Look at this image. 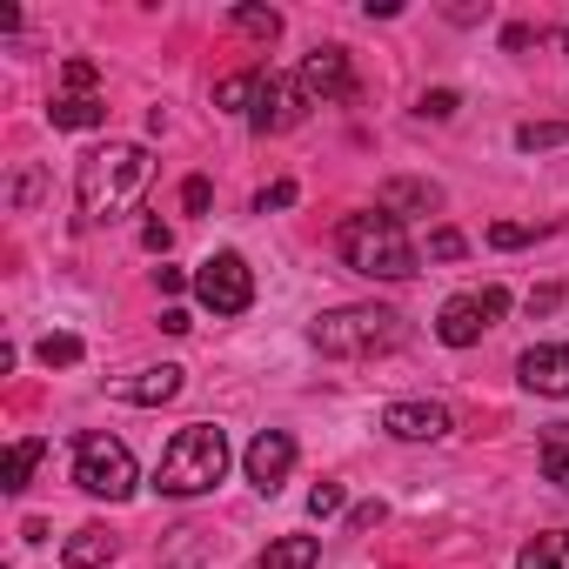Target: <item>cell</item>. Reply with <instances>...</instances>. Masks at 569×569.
Segmentation results:
<instances>
[{
	"mask_svg": "<svg viewBox=\"0 0 569 569\" xmlns=\"http://www.w3.org/2000/svg\"><path fill=\"white\" fill-rule=\"evenodd\" d=\"M382 208L402 221V214H429V208H442V188L436 181H389L382 188Z\"/></svg>",
	"mask_w": 569,
	"mask_h": 569,
	"instance_id": "obj_14",
	"label": "cell"
},
{
	"mask_svg": "<svg viewBox=\"0 0 569 569\" xmlns=\"http://www.w3.org/2000/svg\"><path fill=\"white\" fill-rule=\"evenodd\" d=\"M302 114H309L302 74H261V94H254V108H248V128H254V134H289Z\"/></svg>",
	"mask_w": 569,
	"mask_h": 569,
	"instance_id": "obj_8",
	"label": "cell"
},
{
	"mask_svg": "<svg viewBox=\"0 0 569 569\" xmlns=\"http://www.w3.org/2000/svg\"><path fill=\"white\" fill-rule=\"evenodd\" d=\"M108 556H114V536H108V529H94V522H88V529H74V536H68V549H61V562H68V569H101Z\"/></svg>",
	"mask_w": 569,
	"mask_h": 569,
	"instance_id": "obj_15",
	"label": "cell"
},
{
	"mask_svg": "<svg viewBox=\"0 0 569 569\" xmlns=\"http://www.w3.org/2000/svg\"><path fill=\"white\" fill-rule=\"evenodd\" d=\"M248 94H261V68H254V74H228V81L214 88V101H221V108H241Z\"/></svg>",
	"mask_w": 569,
	"mask_h": 569,
	"instance_id": "obj_23",
	"label": "cell"
},
{
	"mask_svg": "<svg viewBox=\"0 0 569 569\" xmlns=\"http://www.w3.org/2000/svg\"><path fill=\"white\" fill-rule=\"evenodd\" d=\"M34 462H41V442H34V436H21V442H14V456H8V489H28Z\"/></svg>",
	"mask_w": 569,
	"mask_h": 569,
	"instance_id": "obj_22",
	"label": "cell"
},
{
	"mask_svg": "<svg viewBox=\"0 0 569 569\" xmlns=\"http://www.w3.org/2000/svg\"><path fill=\"white\" fill-rule=\"evenodd\" d=\"M74 482L101 502H128L134 496V456L121 436H81L74 442Z\"/></svg>",
	"mask_w": 569,
	"mask_h": 569,
	"instance_id": "obj_5",
	"label": "cell"
},
{
	"mask_svg": "<svg viewBox=\"0 0 569 569\" xmlns=\"http://www.w3.org/2000/svg\"><path fill=\"white\" fill-rule=\"evenodd\" d=\"M376 522H382V502H362V509L349 516V529H376Z\"/></svg>",
	"mask_w": 569,
	"mask_h": 569,
	"instance_id": "obj_34",
	"label": "cell"
},
{
	"mask_svg": "<svg viewBox=\"0 0 569 569\" xmlns=\"http://www.w3.org/2000/svg\"><path fill=\"white\" fill-rule=\"evenodd\" d=\"M148 174H154V161H148L141 141H108V148L81 154V168H74L81 228H101V221L128 214V208L141 201V188H148Z\"/></svg>",
	"mask_w": 569,
	"mask_h": 569,
	"instance_id": "obj_1",
	"label": "cell"
},
{
	"mask_svg": "<svg viewBox=\"0 0 569 569\" xmlns=\"http://www.w3.org/2000/svg\"><path fill=\"white\" fill-rule=\"evenodd\" d=\"M168 241H174L168 221H148V228H141V248H148V254H168Z\"/></svg>",
	"mask_w": 569,
	"mask_h": 569,
	"instance_id": "obj_31",
	"label": "cell"
},
{
	"mask_svg": "<svg viewBox=\"0 0 569 569\" xmlns=\"http://www.w3.org/2000/svg\"><path fill=\"white\" fill-rule=\"evenodd\" d=\"M194 296H201V309H214V316H248V302H254V268H248L234 248H221V254H208V261L194 268Z\"/></svg>",
	"mask_w": 569,
	"mask_h": 569,
	"instance_id": "obj_6",
	"label": "cell"
},
{
	"mask_svg": "<svg viewBox=\"0 0 569 569\" xmlns=\"http://www.w3.org/2000/svg\"><path fill=\"white\" fill-rule=\"evenodd\" d=\"M382 429H389L396 442H442V436L456 429V416H449L442 402H389V409H382Z\"/></svg>",
	"mask_w": 569,
	"mask_h": 569,
	"instance_id": "obj_10",
	"label": "cell"
},
{
	"mask_svg": "<svg viewBox=\"0 0 569 569\" xmlns=\"http://www.w3.org/2000/svg\"><path fill=\"white\" fill-rule=\"evenodd\" d=\"M562 141H569V121H522V128H516V148H522V154L562 148Z\"/></svg>",
	"mask_w": 569,
	"mask_h": 569,
	"instance_id": "obj_20",
	"label": "cell"
},
{
	"mask_svg": "<svg viewBox=\"0 0 569 569\" xmlns=\"http://www.w3.org/2000/svg\"><path fill=\"white\" fill-rule=\"evenodd\" d=\"M181 208H188V214H201V208H208V181H201V174L181 188Z\"/></svg>",
	"mask_w": 569,
	"mask_h": 569,
	"instance_id": "obj_33",
	"label": "cell"
},
{
	"mask_svg": "<svg viewBox=\"0 0 569 569\" xmlns=\"http://www.w3.org/2000/svg\"><path fill=\"white\" fill-rule=\"evenodd\" d=\"M336 248H342V261H349L356 274H369V281H409V274H416V241L402 234V221H396L389 208L349 214V221L336 228Z\"/></svg>",
	"mask_w": 569,
	"mask_h": 569,
	"instance_id": "obj_2",
	"label": "cell"
},
{
	"mask_svg": "<svg viewBox=\"0 0 569 569\" xmlns=\"http://www.w3.org/2000/svg\"><path fill=\"white\" fill-rule=\"evenodd\" d=\"M429 254H436V261H456V254H462V234H456V228H436V234H429Z\"/></svg>",
	"mask_w": 569,
	"mask_h": 569,
	"instance_id": "obj_27",
	"label": "cell"
},
{
	"mask_svg": "<svg viewBox=\"0 0 569 569\" xmlns=\"http://www.w3.org/2000/svg\"><path fill=\"white\" fill-rule=\"evenodd\" d=\"M509 316V289H476V296H456V302H442V316H436V336L449 342V349H476L496 322Z\"/></svg>",
	"mask_w": 569,
	"mask_h": 569,
	"instance_id": "obj_7",
	"label": "cell"
},
{
	"mask_svg": "<svg viewBox=\"0 0 569 569\" xmlns=\"http://www.w3.org/2000/svg\"><path fill=\"white\" fill-rule=\"evenodd\" d=\"M309 342L322 356H342V362H362V356H389L402 349V316L396 309H376V302H356V309H329L316 316Z\"/></svg>",
	"mask_w": 569,
	"mask_h": 569,
	"instance_id": "obj_4",
	"label": "cell"
},
{
	"mask_svg": "<svg viewBox=\"0 0 569 569\" xmlns=\"http://www.w3.org/2000/svg\"><path fill=\"white\" fill-rule=\"evenodd\" d=\"M422 114H429V121H449V114H456V88H436V94H422Z\"/></svg>",
	"mask_w": 569,
	"mask_h": 569,
	"instance_id": "obj_26",
	"label": "cell"
},
{
	"mask_svg": "<svg viewBox=\"0 0 569 569\" xmlns=\"http://www.w3.org/2000/svg\"><path fill=\"white\" fill-rule=\"evenodd\" d=\"M114 396H121V402H134V409H161V402H174V396H181V369H174V362H161V369L121 376V382H114Z\"/></svg>",
	"mask_w": 569,
	"mask_h": 569,
	"instance_id": "obj_13",
	"label": "cell"
},
{
	"mask_svg": "<svg viewBox=\"0 0 569 569\" xmlns=\"http://www.w3.org/2000/svg\"><path fill=\"white\" fill-rule=\"evenodd\" d=\"M241 469H248V482H254L261 496H274L281 482H289V469H296V436H289V429H261V436L248 442Z\"/></svg>",
	"mask_w": 569,
	"mask_h": 569,
	"instance_id": "obj_9",
	"label": "cell"
},
{
	"mask_svg": "<svg viewBox=\"0 0 569 569\" xmlns=\"http://www.w3.org/2000/svg\"><path fill=\"white\" fill-rule=\"evenodd\" d=\"M516 569H569V529H542V536H529L522 556H516Z\"/></svg>",
	"mask_w": 569,
	"mask_h": 569,
	"instance_id": "obj_16",
	"label": "cell"
},
{
	"mask_svg": "<svg viewBox=\"0 0 569 569\" xmlns=\"http://www.w3.org/2000/svg\"><path fill=\"white\" fill-rule=\"evenodd\" d=\"M489 241H496V248H522V241H536V234H529V228H516V221H496V228H489Z\"/></svg>",
	"mask_w": 569,
	"mask_h": 569,
	"instance_id": "obj_28",
	"label": "cell"
},
{
	"mask_svg": "<svg viewBox=\"0 0 569 569\" xmlns=\"http://www.w3.org/2000/svg\"><path fill=\"white\" fill-rule=\"evenodd\" d=\"M34 356H41L48 369H74V362H81V342H74V336H48Z\"/></svg>",
	"mask_w": 569,
	"mask_h": 569,
	"instance_id": "obj_24",
	"label": "cell"
},
{
	"mask_svg": "<svg viewBox=\"0 0 569 569\" xmlns=\"http://www.w3.org/2000/svg\"><path fill=\"white\" fill-rule=\"evenodd\" d=\"M316 556H322L316 536H281V542L261 549V569H316Z\"/></svg>",
	"mask_w": 569,
	"mask_h": 569,
	"instance_id": "obj_17",
	"label": "cell"
},
{
	"mask_svg": "<svg viewBox=\"0 0 569 569\" xmlns=\"http://www.w3.org/2000/svg\"><path fill=\"white\" fill-rule=\"evenodd\" d=\"M289 201H296V181H274V188H261V201H254V208L268 214V208H289Z\"/></svg>",
	"mask_w": 569,
	"mask_h": 569,
	"instance_id": "obj_29",
	"label": "cell"
},
{
	"mask_svg": "<svg viewBox=\"0 0 569 569\" xmlns=\"http://www.w3.org/2000/svg\"><path fill=\"white\" fill-rule=\"evenodd\" d=\"M154 289H161V296H181V289H188V274H181V268H168V261H161V268H154Z\"/></svg>",
	"mask_w": 569,
	"mask_h": 569,
	"instance_id": "obj_32",
	"label": "cell"
},
{
	"mask_svg": "<svg viewBox=\"0 0 569 569\" xmlns=\"http://www.w3.org/2000/svg\"><path fill=\"white\" fill-rule=\"evenodd\" d=\"M529 41H536V28H509V34H502V48H509V54H522Z\"/></svg>",
	"mask_w": 569,
	"mask_h": 569,
	"instance_id": "obj_35",
	"label": "cell"
},
{
	"mask_svg": "<svg viewBox=\"0 0 569 569\" xmlns=\"http://www.w3.org/2000/svg\"><path fill=\"white\" fill-rule=\"evenodd\" d=\"M342 509V482H316L309 489V516H336Z\"/></svg>",
	"mask_w": 569,
	"mask_h": 569,
	"instance_id": "obj_25",
	"label": "cell"
},
{
	"mask_svg": "<svg viewBox=\"0 0 569 569\" xmlns=\"http://www.w3.org/2000/svg\"><path fill=\"white\" fill-rule=\"evenodd\" d=\"M542 476L569 496V422H549L542 429Z\"/></svg>",
	"mask_w": 569,
	"mask_h": 569,
	"instance_id": "obj_19",
	"label": "cell"
},
{
	"mask_svg": "<svg viewBox=\"0 0 569 569\" xmlns=\"http://www.w3.org/2000/svg\"><path fill=\"white\" fill-rule=\"evenodd\" d=\"M234 28L254 34V41H274V34H281V14H274V8H234Z\"/></svg>",
	"mask_w": 569,
	"mask_h": 569,
	"instance_id": "obj_21",
	"label": "cell"
},
{
	"mask_svg": "<svg viewBox=\"0 0 569 569\" xmlns=\"http://www.w3.org/2000/svg\"><path fill=\"white\" fill-rule=\"evenodd\" d=\"M302 88H309V101H316V94H322V101H356L349 54H342V48H316V54L302 61Z\"/></svg>",
	"mask_w": 569,
	"mask_h": 569,
	"instance_id": "obj_12",
	"label": "cell"
},
{
	"mask_svg": "<svg viewBox=\"0 0 569 569\" xmlns=\"http://www.w3.org/2000/svg\"><path fill=\"white\" fill-rule=\"evenodd\" d=\"M516 376H522V389H536V396H569V342H536V349H522Z\"/></svg>",
	"mask_w": 569,
	"mask_h": 569,
	"instance_id": "obj_11",
	"label": "cell"
},
{
	"mask_svg": "<svg viewBox=\"0 0 569 569\" xmlns=\"http://www.w3.org/2000/svg\"><path fill=\"white\" fill-rule=\"evenodd\" d=\"M48 114H54V128H101L108 121V101L101 94H61Z\"/></svg>",
	"mask_w": 569,
	"mask_h": 569,
	"instance_id": "obj_18",
	"label": "cell"
},
{
	"mask_svg": "<svg viewBox=\"0 0 569 569\" xmlns=\"http://www.w3.org/2000/svg\"><path fill=\"white\" fill-rule=\"evenodd\" d=\"M562 302V289H556V281H542V289H529V316H549Z\"/></svg>",
	"mask_w": 569,
	"mask_h": 569,
	"instance_id": "obj_30",
	"label": "cell"
},
{
	"mask_svg": "<svg viewBox=\"0 0 569 569\" xmlns=\"http://www.w3.org/2000/svg\"><path fill=\"white\" fill-rule=\"evenodd\" d=\"M161 329H168V336H188V329H194V322H188V316H181V309H161Z\"/></svg>",
	"mask_w": 569,
	"mask_h": 569,
	"instance_id": "obj_36",
	"label": "cell"
},
{
	"mask_svg": "<svg viewBox=\"0 0 569 569\" xmlns=\"http://www.w3.org/2000/svg\"><path fill=\"white\" fill-rule=\"evenodd\" d=\"M228 476V436L214 429V422H188L168 449H161V462H154V489L161 496H201V489H214Z\"/></svg>",
	"mask_w": 569,
	"mask_h": 569,
	"instance_id": "obj_3",
	"label": "cell"
}]
</instances>
